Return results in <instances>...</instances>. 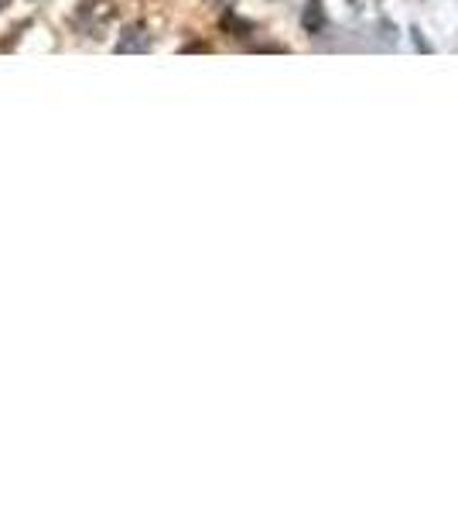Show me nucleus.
Here are the masks:
<instances>
[{"label":"nucleus","mask_w":458,"mask_h":514,"mask_svg":"<svg viewBox=\"0 0 458 514\" xmlns=\"http://www.w3.org/2000/svg\"><path fill=\"white\" fill-rule=\"evenodd\" d=\"M120 52H134V48H147V35H140V31H130V38H123L116 45Z\"/></svg>","instance_id":"nucleus-1"},{"label":"nucleus","mask_w":458,"mask_h":514,"mask_svg":"<svg viewBox=\"0 0 458 514\" xmlns=\"http://www.w3.org/2000/svg\"><path fill=\"white\" fill-rule=\"evenodd\" d=\"M0 4H4V0H0Z\"/></svg>","instance_id":"nucleus-2"}]
</instances>
